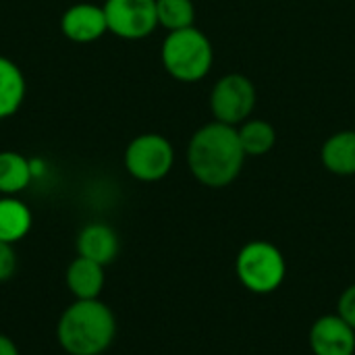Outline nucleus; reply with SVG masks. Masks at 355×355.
Instances as JSON below:
<instances>
[{
	"label": "nucleus",
	"instance_id": "nucleus-9",
	"mask_svg": "<svg viewBox=\"0 0 355 355\" xmlns=\"http://www.w3.org/2000/svg\"><path fill=\"white\" fill-rule=\"evenodd\" d=\"M310 347L314 355H354L355 331L339 316H320L310 329Z\"/></svg>",
	"mask_w": 355,
	"mask_h": 355
},
{
	"label": "nucleus",
	"instance_id": "nucleus-19",
	"mask_svg": "<svg viewBox=\"0 0 355 355\" xmlns=\"http://www.w3.org/2000/svg\"><path fill=\"white\" fill-rule=\"evenodd\" d=\"M337 314L352 327L355 331V283L349 285L343 295L339 297V308H337Z\"/></svg>",
	"mask_w": 355,
	"mask_h": 355
},
{
	"label": "nucleus",
	"instance_id": "nucleus-17",
	"mask_svg": "<svg viewBox=\"0 0 355 355\" xmlns=\"http://www.w3.org/2000/svg\"><path fill=\"white\" fill-rule=\"evenodd\" d=\"M158 27L166 31H179L193 27L196 23V6L193 0H156Z\"/></svg>",
	"mask_w": 355,
	"mask_h": 355
},
{
	"label": "nucleus",
	"instance_id": "nucleus-1",
	"mask_svg": "<svg viewBox=\"0 0 355 355\" xmlns=\"http://www.w3.org/2000/svg\"><path fill=\"white\" fill-rule=\"evenodd\" d=\"M245 158L237 127L218 121L202 125L187 144V166L193 179L212 189L231 185L241 175Z\"/></svg>",
	"mask_w": 355,
	"mask_h": 355
},
{
	"label": "nucleus",
	"instance_id": "nucleus-3",
	"mask_svg": "<svg viewBox=\"0 0 355 355\" xmlns=\"http://www.w3.org/2000/svg\"><path fill=\"white\" fill-rule=\"evenodd\" d=\"M160 60L173 79L181 83H196L210 73L214 48L208 35L193 25L166 33L160 48Z\"/></svg>",
	"mask_w": 355,
	"mask_h": 355
},
{
	"label": "nucleus",
	"instance_id": "nucleus-5",
	"mask_svg": "<svg viewBox=\"0 0 355 355\" xmlns=\"http://www.w3.org/2000/svg\"><path fill=\"white\" fill-rule=\"evenodd\" d=\"M123 162L133 179L141 183H156L173 171L175 148L160 133H141L125 148Z\"/></svg>",
	"mask_w": 355,
	"mask_h": 355
},
{
	"label": "nucleus",
	"instance_id": "nucleus-10",
	"mask_svg": "<svg viewBox=\"0 0 355 355\" xmlns=\"http://www.w3.org/2000/svg\"><path fill=\"white\" fill-rule=\"evenodd\" d=\"M77 256L108 266L119 256V235L106 223H89L77 235Z\"/></svg>",
	"mask_w": 355,
	"mask_h": 355
},
{
	"label": "nucleus",
	"instance_id": "nucleus-15",
	"mask_svg": "<svg viewBox=\"0 0 355 355\" xmlns=\"http://www.w3.org/2000/svg\"><path fill=\"white\" fill-rule=\"evenodd\" d=\"M31 162L15 152L2 150L0 152V196H17L31 183Z\"/></svg>",
	"mask_w": 355,
	"mask_h": 355
},
{
	"label": "nucleus",
	"instance_id": "nucleus-18",
	"mask_svg": "<svg viewBox=\"0 0 355 355\" xmlns=\"http://www.w3.org/2000/svg\"><path fill=\"white\" fill-rule=\"evenodd\" d=\"M17 270V254L10 243L0 241V283L8 281Z\"/></svg>",
	"mask_w": 355,
	"mask_h": 355
},
{
	"label": "nucleus",
	"instance_id": "nucleus-11",
	"mask_svg": "<svg viewBox=\"0 0 355 355\" xmlns=\"http://www.w3.org/2000/svg\"><path fill=\"white\" fill-rule=\"evenodd\" d=\"M104 279V266L81 256H77L64 272L67 287L75 300H100Z\"/></svg>",
	"mask_w": 355,
	"mask_h": 355
},
{
	"label": "nucleus",
	"instance_id": "nucleus-13",
	"mask_svg": "<svg viewBox=\"0 0 355 355\" xmlns=\"http://www.w3.org/2000/svg\"><path fill=\"white\" fill-rule=\"evenodd\" d=\"M27 83L17 62L0 56V121L12 116L25 100Z\"/></svg>",
	"mask_w": 355,
	"mask_h": 355
},
{
	"label": "nucleus",
	"instance_id": "nucleus-16",
	"mask_svg": "<svg viewBox=\"0 0 355 355\" xmlns=\"http://www.w3.org/2000/svg\"><path fill=\"white\" fill-rule=\"evenodd\" d=\"M237 133L245 156H264L277 144V129L272 123L264 119L250 116L245 123L237 127Z\"/></svg>",
	"mask_w": 355,
	"mask_h": 355
},
{
	"label": "nucleus",
	"instance_id": "nucleus-20",
	"mask_svg": "<svg viewBox=\"0 0 355 355\" xmlns=\"http://www.w3.org/2000/svg\"><path fill=\"white\" fill-rule=\"evenodd\" d=\"M0 355H21L15 341L6 335H0Z\"/></svg>",
	"mask_w": 355,
	"mask_h": 355
},
{
	"label": "nucleus",
	"instance_id": "nucleus-7",
	"mask_svg": "<svg viewBox=\"0 0 355 355\" xmlns=\"http://www.w3.org/2000/svg\"><path fill=\"white\" fill-rule=\"evenodd\" d=\"M104 12L108 31L121 40L137 42L158 27L156 0H106Z\"/></svg>",
	"mask_w": 355,
	"mask_h": 355
},
{
	"label": "nucleus",
	"instance_id": "nucleus-12",
	"mask_svg": "<svg viewBox=\"0 0 355 355\" xmlns=\"http://www.w3.org/2000/svg\"><path fill=\"white\" fill-rule=\"evenodd\" d=\"M320 160L324 168L339 177L355 175V131L345 129L333 133L320 150Z\"/></svg>",
	"mask_w": 355,
	"mask_h": 355
},
{
	"label": "nucleus",
	"instance_id": "nucleus-2",
	"mask_svg": "<svg viewBox=\"0 0 355 355\" xmlns=\"http://www.w3.org/2000/svg\"><path fill=\"white\" fill-rule=\"evenodd\" d=\"M114 337L116 318L100 300H75L56 324V341L69 355H102Z\"/></svg>",
	"mask_w": 355,
	"mask_h": 355
},
{
	"label": "nucleus",
	"instance_id": "nucleus-14",
	"mask_svg": "<svg viewBox=\"0 0 355 355\" xmlns=\"http://www.w3.org/2000/svg\"><path fill=\"white\" fill-rule=\"evenodd\" d=\"M31 210L15 196H0V241L17 243L31 231Z\"/></svg>",
	"mask_w": 355,
	"mask_h": 355
},
{
	"label": "nucleus",
	"instance_id": "nucleus-8",
	"mask_svg": "<svg viewBox=\"0 0 355 355\" xmlns=\"http://www.w3.org/2000/svg\"><path fill=\"white\" fill-rule=\"evenodd\" d=\"M60 31L67 40L75 44L98 42L108 31L104 6L92 2H79L69 6L60 17Z\"/></svg>",
	"mask_w": 355,
	"mask_h": 355
},
{
	"label": "nucleus",
	"instance_id": "nucleus-6",
	"mask_svg": "<svg viewBox=\"0 0 355 355\" xmlns=\"http://www.w3.org/2000/svg\"><path fill=\"white\" fill-rule=\"evenodd\" d=\"M256 102V85L250 77L241 73H229L220 77L210 92V110L214 121L231 127H239L241 123H245L254 114Z\"/></svg>",
	"mask_w": 355,
	"mask_h": 355
},
{
	"label": "nucleus",
	"instance_id": "nucleus-4",
	"mask_svg": "<svg viewBox=\"0 0 355 355\" xmlns=\"http://www.w3.org/2000/svg\"><path fill=\"white\" fill-rule=\"evenodd\" d=\"M235 272L248 291L268 295L283 285L287 277V262L281 250L270 241H250L237 254Z\"/></svg>",
	"mask_w": 355,
	"mask_h": 355
}]
</instances>
